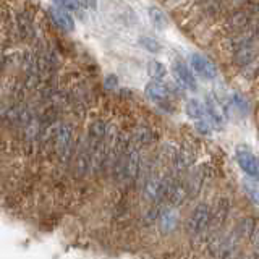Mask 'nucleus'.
Instances as JSON below:
<instances>
[{"label":"nucleus","mask_w":259,"mask_h":259,"mask_svg":"<svg viewBox=\"0 0 259 259\" xmlns=\"http://www.w3.org/2000/svg\"><path fill=\"white\" fill-rule=\"evenodd\" d=\"M16 24H18L20 36L23 39H29L32 36V21L28 13H20L18 18H16Z\"/></svg>","instance_id":"nucleus-12"},{"label":"nucleus","mask_w":259,"mask_h":259,"mask_svg":"<svg viewBox=\"0 0 259 259\" xmlns=\"http://www.w3.org/2000/svg\"><path fill=\"white\" fill-rule=\"evenodd\" d=\"M146 96H148L152 102L162 104L164 101H167L168 89L165 84H162L160 81H151V83H148V86H146Z\"/></svg>","instance_id":"nucleus-9"},{"label":"nucleus","mask_w":259,"mask_h":259,"mask_svg":"<svg viewBox=\"0 0 259 259\" xmlns=\"http://www.w3.org/2000/svg\"><path fill=\"white\" fill-rule=\"evenodd\" d=\"M210 222V207L204 202H199L198 206H194L191 214L186 222V232L191 238H201L207 233Z\"/></svg>","instance_id":"nucleus-1"},{"label":"nucleus","mask_w":259,"mask_h":259,"mask_svg":"<svg viewBox=\"0 0 259 259\" xmlns=\"http://www.w3.org/2000/svg\"><path fill=\"white\" fill-rule=\"evenodd\" d=\"M55 149L63 165H68L73 154H75V140H73V128L68 123H62L55 128Z\"/></svg>","instance_id":"nucleus-2"},{"label":"nucleus","mask_w":259,"mask_h":259,"mask_svg":"<svg viewBox=\"0 0 259 259\" xmlns=\"http://www.w3.org/2000/svg\"><path fill=\"white\" fill-rule=\"evenodd\" d=\"M79 5L83 8H89V10H96L97 0H79Z\"/></svg>","instance_id":"nucleus-20"},{"label":"nucleus","mask_w":259,"mask_h":259,"mask_svg":"<svg viewBox=\"0 0 259 259\" xmlns=\"http://www.w3.org/2000/svg\"><path fill=\"white\" fill-rule=\"evenodd\" d=\"M55 7H60L63 10H79V0H54Z\"/></svg>","instance_id":"nucleus-17"},{"label":"nucleus","mask_w":259,"mask_h":259,"mask_svg":"<svg viewBox=\"0 0 259 259\" xmlns=\"http://www.w3.org/2000/svg\"><path fill=\"white\" fill-rule=\"evenodd\" d=\"M238 259H251V257H248V256H238Z\"/></svg>","instance_id":"nucleus-22"},{"label":"nucleus","mask_w":259,"mask_h":259,"mask_svg":"<svg viewBox=\"0 0 259 259\" xmlns=\"http://www.w3.org/2000/svg\"><path fill=\"white\" fill-rule=\"evenodd\" d=\"M186 113L194 118V120H202L204 118V105H202L198 99H190L186 104Z\"/></svg>","instance_id":"nucleus-15"},{"label":"nucleus","mask_w":259,"mask_h":259,"mask_svg":"<svg viewBox=\"0 0 259 259\" xmlns=\"http://www.w3.org/2000/svg\"><path fill=\"white\" fill-rule=\"evenodd\" d=\"M190 65H191L190 70H193L198 76L204 78V79H214L217 75L215 65L210 62L207 57L201 55V54H193L190 57Z\"/></svg>","instance_id":"nucleus-7"},{"label":"nucleus","mask_w":259,"mask_h":259,"mask_svg":"<svg viewBox=\"0 0 259 259\" xmlns=\"http://www.w3.org/2000/svg\"><path fill=\"white\" fill-rule=\"evenodd\" d=\"M235 157H237V162L243 172L253 178V180H256L259 168H257V159L254 154L248 148H245V146H240V148H237V152H235Z\"/></svg>","instance_id":"nucleus-5"},{"label":"nucleus","mask_w":259,"mask_h":259,"mask_svg":"<svg viewBox=\"0 0 259 259\" xmlns=\"http://www.w3.org/2000/svg\"><path fill=\"white\" fill-rule=\"evenodd\" d=\"M215 259H238V232H222L217 245Z\"/></svg>","instance_id":"nucleus-3"},{"label":"nucleus","mask_w":259,"mask_h":259,"mask_svg":"<svg viewBox=\"0 0 259 259\" xmlns=\"http://www.w3.org/2000/svg\"><path fill=\"white\" fill-rule=\"evenodd\" d=\"M51 18L60 29L68 31V32L75 31V20H73V16L70 15L68 10H63V8L54 5L51 8Z\"/></svg>","instance_id":"nucleus-8"},{"label":"nucleus","mask_w":259,"mask_h":259,"mask_svg":"<svg viewBox=\"0 0 259 259\" xmlns=\"http://www.w3.org/2000/svg\"><path fill=\"white\" fill-rule=\"evenodd\" d=\"M149 20L152 23V26L159 29V31H164L167 29L168 26V18H167V15L165 12L162 10V8L159 7H151L149 8Z\"/></svg>","instance_id":"nucleus-11"},{"label":"nucleus","mask_w":259,"mask_h":259,"mask_svg":"<svg viewBox=\"0 0 259 259\" xmlns=\"http://www.w3.org/2000/svg\"><path fill=\"white\" fill-rule=\"evenodd\" d=\"M148 75L154 79V81H160L167 75V68L165 65L159 62V60H149L148 63Z\"/></svg>","instance_id":"nucleus-14"},{"label":"nucleus","mask_w":259,"mask_h":259,"mask_svg":"<svg viewBox=\"0 0 259 259\" xmlns=\"http://www.w3.org/2000/svg\"><path fill=\"white\" fill-rule=\"evenodd\" d=\"M117 84H118V78L115 75H109L107 78H105V83H104L105 89H115Z\"/></svg>","instance_id":"nucleus-19"},{"label":"nucleus","mask_w":259,"mask_h":259,"mask_svg":"<svg viewBox=\"0 0 259 259\" xmlns=\"http://www.w3.org/2000/svg\"><path fill=\"white\" fill-rule=\"evenodd\" d=\"M172 73L177 79V83L182 88L188 89V91H196L198 84H196V78H194L193 71L186 67V63L183 60H175L172 65Z\"/></svg>","instance_id":"nucleus-6"},{"label":"nucleus","mask_w":259,"mask_h":259,"mask_svg":"<svg viewBox=\"0 0 259 259\" xmlns=\"http://www.w3.org/2000/svg\"><path fill=\"white\" fill-rule=\"evenodd\" d=\"M141 46L144 47V49H148L149 52H152V54H156V52H159L160 51V46H159V42L156 39H152V37H141Z\"/></svg>","instance_id":"nucleus-18"},{"label":"nucleus","mask_w":259,"mask_h":259,"mask_svg":"<svg viewBox=\"0 0 259 259\" xmlns=\"http://www.w3.org/2000/svg\"><path fill=\"white\" fill-rule=\"evenodd\" d=\"M107 125H105V121L102 120H96L94 123L89 126V138H93V140H101V138L105 136V133H107Z\"/></svg>","instance_id":"nucleus-16"},{"label":"nucleus","mask_w":259,"mask_h":259,"mask_svg":"<svg viewBox=\"0 0 259 259\" xmlns=\"http://www.w3.org/2000/svg\"><path fill=\"white\" fill-rule=\"evenodd\" d=\"M248 23H249V13H246V12H237V13H233L230 16V20H229V29H232V31L245 29Z\"/></svg>","instance_id":"nucleus-13"},{"label":"nucleus","mask_w":259,"mask_h":259,"mask_svg":"<svg viewBox=\"0 0 259 259\" xmlns=\"http://www.w3.org/2000/svg\"><path fill=\"white\" fill-rule=\"evenodd\" d=\"M196 128L199 130L201 133H204V135H207L209 132H210V126L206 123V121H202V120H198V123H196Z\"/></svg>","instance_id":"nucleus-21"},{"label":"nucleus","mask_w":259,"mask_h":259,"mask_svg":"<svg viewBox=\"0 0 259 259\" xmlns=\"http://www.w3.org/2000/svg\"><path fill=\"white\" fill-rule=\"evenodd\" d=\"M73 156H75V174L78 177L83 178L88 174H91V148H89L88 138L79 141Z\"/></svg>","instance_id":"nucleus-4"},{"label":"nucleus","mask_w":259,"mask_h":259,"mask_svg":"<svg viewBox=\"0 0 259 259\" xmlns=\"http://www.w3.org/2000/svg\"><path fill=\"white\" fill-rule=\"evenodd\" d=\"M132 141L136 144V146H149L156 141V133L152 132L149 126H138L133 133V138Z\"/></svg>","instance_id":"nucleus-10"}]
</instances>
